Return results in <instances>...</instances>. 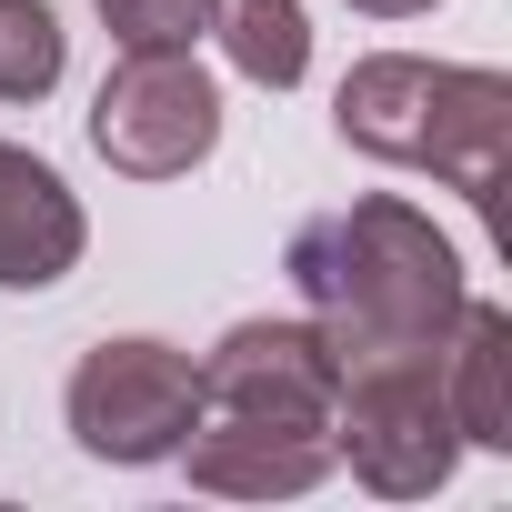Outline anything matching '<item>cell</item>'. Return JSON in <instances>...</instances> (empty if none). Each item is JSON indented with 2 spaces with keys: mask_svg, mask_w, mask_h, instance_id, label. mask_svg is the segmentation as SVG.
<instances>
[{
  "mask_svg": "<svg viewBox=\"0 0 512 512\" xmlns=\"http://www.w3.org/2000/svg\"><path fill=\"white\" fill-rule=\"evenodd\" d=\"M332 342L312 322H231L201 362V412L181 432V472L231 502H292L312 492L332 452Z\"/></svg>",
  "mask_w": 512,
  "mask_h": 512,
  "instance_id": "6da1fadb",
  "label": "cell"
},
{
  "mask_svg": "<svg viewBox=\"0 0 512 512\" xmlns=\"http://www.w3.org/2000/svg\"><path fill=\"white\" fill-rule=\"evenodd\" d=\"M292 292H302V322L332 342V372L382 362V352H442L472 302L462 251L392 191L342 201L292 231Z\"/></svg>",
  "mask_w": 512,
  "mask_h": 512,
  "instance_id": "7a4b0ae2",
  "label": "cell"
},
{
  "mask_svg": "<svg viewBox=\"0 0 512 512\" xmlns=\"http://www.w3.org/2000/svg\"><path fill=\"white\" fill-rule=\"evenodd\" d=\"M342 141L402 171L452 181L462 201H502V161H512V81L472 71V61H412V51H372L352 61L342 101H332Z\"/></svg>",
  "mask_w": 512,
  "mask_h": 512,
  "instance_id": "3957f363",
  "label": "cell"
},
{
  "mask_svg": "<svg viewBox=\"0 0 512 512\" xmlns=\"http://www.w3.org/2000/svg\"><path fill=\"white\" fill-rule=\"evenodd\" d=\"M332 452L382 502L442 492L452 462H462V422H452V392H442V352L342 362V382H332Z\"/></svg>",
  "mask_w": 512,
  "mask_h": 512,
  "instance_id": "277c9868",
  "label": "cell"
},
{
  "mask_svg": "<svg viewBox=\"0 0 512 512\" xmlns=\"http://www.w3.org/2000/svg\"><path fill=\"white\" fill-rule=\"evenodd\" d=\"M201 412V362L171 342H91L71 372V442L91 462H171Z\"/></svg>",
  "mask_w": 512,
  "mask_h": 512,
  "instance_id": "5b68a950",
  "label": "cell"
},
{
  "mask_svg": "<svg viewBox=\"0 0 512 512\" xmlns=\"http://www.w3.org/2000/svg\"><path fill=\"white\" fill-rule=\"evenodd\" d=\"M221 141V91L191 51H121V71L91 101V151L131 181H181Z\"/></svg>",
  "mask_w": 512,
  "mask_h": 512,
  "instance_id": "8992f818",
  "label": "cell"
},
{
  "mask_svg": "<svg viewBox=\"0 0 512 512\" xmlns=\"http://www.w3.org/2000/svg\"><path fill=\"white\" fill-rule=\"evenodd\" d=\"M81 241H91V221H81L71 181L41 151L0 141V292H51L81 262Z\"/></svg>",
  "mask_w": 512,
  "mask_h": 512,
  "instance_id": "52a82bcc",
  "label": "cell"
},
{
  "mask_svg": "<svg viewBox=\"0 0 512 512\" xmlns=\"http://www.w3.org/2000/svg\"><path fill=\"white\" fill-rule=\"evenodd\" d=\"M442 392H452L462 442L512 452V312L502 302H462V322L442 342Z\"/></svg>",
  "mask_w": 512,
  "mask_h": 512,
  "instance_id": "ba28073f",
  "label": "cell"
},
{
  "mask_svg": "<svg viewBox=\"0 0 512 512\" xmlns=\"http://www.w3.org/2000/svg\"><path fill=\"white\" fill-rule=\"evenodd\" d=\"M211 31L231 51L241 81H262V91H292L312 71V21H302V0H211Z\"/></svg>",
  "mask_w": 512,
  "mask_h": 512,
  "instance_id": "9c48e42d",
  "label": "cell"
},
{
  "mask_svg": "<svg viewBox=\"0 0 512 512\" xmlns=\"http://www.w3.org/2000/svg\"><path fill=\"white\" fill-rule=\"evenodd\" d=\"M71 41L51 21V0H0V101H41L61 81Z\"/></svg>",
  "mask_w": 512,
  "mask_h": 512,
  "instance_id": "30bf717a",
  "label": "cell"
},
{
  "mask_svg": "<svg viewBox=\"0 0 512 512\" xmlns=\"http://www.w3.org/2000/svg\"><path fill=\"white\" fill-rule=\"evenodd\" d=\"M91 11L121 51H191L211 31V0H91Z\"/></svg>",
  "mask_w": 512,
  "mask_h": 512,
  "instance_id": "8fae6325",
  "label": "cell"
},
{
  "mask_svg": "<svg viewBox=\"0 0 512 512\" xmlns=\"http://www.w3.org/2000/svg\"><path fill=\"white\" fill-rule=\"evenodd\" d=\"M362 21H412V11H432V0H352Z\"/></svg>",
  "mask_w": 512,
  "mask_h": 512,
  "instance_id": "7c38bea8",
  "label": "cell"
}]
</instances>
